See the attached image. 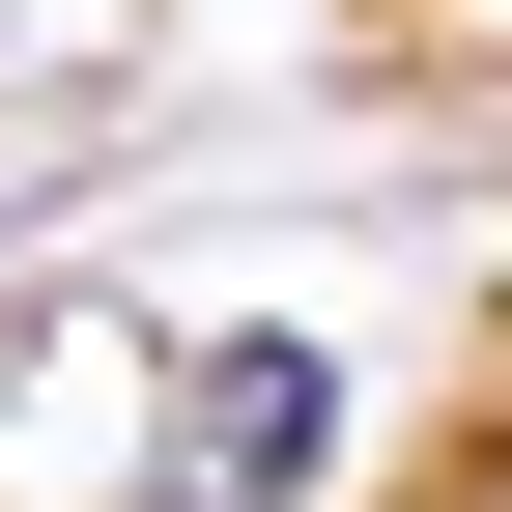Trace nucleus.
I'll list each match as a JSON object with an SVG mask.
<instances>
[{"instance_id":"f257e3e1","label":"nucleus","mask_w":512,"mask_h":512,"mask_svg":"<svg viewBox=\"0 0 512 512\" xmlns=\"http://www.w3.org/2000/svg\"><path fill=\"white\" fill-rule=\"evenodd\" d=\"M313 484H342V342H285V313H256V342H200V370H171L143 512H313Z\"/></svg>"},{"instance_id":"f03ea898","label":"nucleus","mask_w":512,"mask_h":512,"mask_svg":"<svg viewBox=\"0 0 512 512\" xmlns=\"http://www.w3.org/2000/svg\"><path fill=\"white\" fill-rule=\"evenodd\" d=\"M456 512H512V484H456Z\"/></svg>"}]
</instances>
